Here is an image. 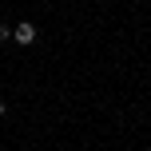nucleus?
Wrapping results in <instances>:
<instances>
[{"mask_svg":"<svg viewBox=\"0 0 151 151\" xmlns=\"http://www.w3.org/2000/svg\"><path fill=\"white\" fill-rule=\"evenodd\" d=\"M12 40H16V44H24V48H28L32 40H36V24L20 20V24H16V28H12Z\"/></svg>","mask_w":151,"mask_h":151,"instance_id":"1","label":"nucleus"},{"mask_svg":"<svg viewBox=\"0 0 151 151\" xmlns=\"http://www.w3.org/2000/svg\"><path fill=\"white\" fill-rule=\"evenodd\" d=\"M8 36H12V28H8V24H0V44H4Z\"/></svg>","mask_w":151,"mask_h":151,"instance_id":"2","label":"nucleus"},{"mask_svg":"<svg viewBox=\"0 0 151 151\" xmlns=\"http://www.w3.org/2000/svg\"><path fill=\"white\" fill-rule=\"evenodd\" d=\"M0 119H4V104H0Z\"/></svg>","mask_w":151,"mask_h":151,"instance_id":"3","label":"nucleus"}]
</instances>
